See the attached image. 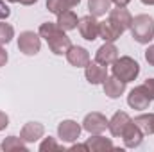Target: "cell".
Wrapping results in <instances>:
<instances>
[{
	"instance_id": "13",
	"label": "cell",
	"mask_w": 154,
	"mask_h": 152,
	"mask_svg": "<svg viewBox=\"0 0 154 152\" xmlns=\"http://www.w3.org/2000/svg\"><path fill=\"white\" fill-rule=\"evenodd\" d=\"M109 20L115 23L122 32H125V31H129V29H131L133 14H131L125 7H118V5H116L115 9H109Z\"/></svg>"
},
{
	"instance_id": "32",
	"label": "cell",
	"mask_w": 154,
	"mask_h": 152,
	"mask_svg": "<svg viewBox=\"0 0 154 152\" xmlns=\"http://www.w3.org/2000/svg\"><path fill=\"white\" fill-rule=\"evenodd\" d=\"M131 0H113V4L118 5V7H127V4H129Z\"/></svg>"
},
{
	"instance_id": "17",
	"label": "cell",
	"mask_w": 154,
	"mask_h": 152,
	"mask_svg": "<svg viewBox=\"0 0 154 152\" xmlns=\"http://www.w3.org/2000/svg\"><path fill=\"white\" fill-rule=\"evenodd\" d=\"M84 143H86L88 150L91 152H104V150H113L115 149L111 138H106L102 134H90V138Z\"/></svg>"
},
{
	"instance_id": "6",
	"label": "cell",
	"mask_w": 154,
	"mask_h": 152,
	"mask_svg": "<svg viewBox=\"0 0 154 152\" xmlns=\"http://www.w3.org/2000/svg\"><path fill=\"white\" fill-rule=\"evenodd\" d=\"M81 131H82V125L77 123L75 120H63L57 125V138L65 143H74L79 140Z\"/></svg>"
},
{
	"instance_id": "24",
	"label": "cell",
	"mask_w": 154,
	"mask_h": 152,
	"mask_svg": "<svg viewBox=\"0 0 154 152\" xmlns=\"http://www.w3.org/2000/svg\"><path fill=\"white\" fill-rule=\"evenodd\" d=\"M47 9L52 13V14H61L63 11H66V9H70V5H68V2L66 0H47Z\"/></svg>"
},
{
	"instance_id": "8",
	"label": "cell",
	"mask_w": 154,
	"mask_h": 152,
	"mask_svg": "<svg viewBox=\"0 0 154 152\" xmlns=\"http://www.w3.org/2000/svg\"><path fill=\"white\" fill-rule=\"evenodd\" d=\"M79 32L86 41H95L99 38V20L91 14H86L79 18Z\"/></svg>"
},
{
	"instance_id": "18",
	"label": "cell",
	"mask_w": 154,
	"mask_h": 152,
	"mask_svg": "<svg viewBox=\"0 0 154 152\" xmlns=\"http://www.w3.org/2000/svg\"><path fill=\"white\" fill-rule=\"evenodd\" d=\"M122 34H124V32L116 27L109 18H108V20H104V22H99V38H102L104 41L115 43Z\"/></svg>"
},
{
	"instance_id": "1",
	"label": "cell",
	"mask_w": 154,
	"mask_h": 152,
	"mask_svg": "<svg viewBox=\"0 0 154 152\" xmlns=\"http://www.w3.org/2000/svg\"><path fill=\"white\" fill-rule=\"evenodd\" d=\"M131 36L140 45H149L154 39V18L149 14H138L131 23Z\"/></svg>"
},
{
	"instance_id": "22",
	"label": "cell",
	"mask_w": 154,
	"mask_h": 152,
	"mask_svg": "<svg viewBox=\"0 0 154 152\" xmlns=\"http://www.w3.org/2000/svg\"><path fill=\"white\" fill-rule=\"evenodd\" d=\"M0 149H2L4 152H11V150L27 152V143H25L22 138H18V136H7V138H4Z\"/></svg>"
},
{
	"instance_id": "35",
	"label": "cell",
	"mask_w": 154,
	"mask_h": 152,
	"mask_svg": "<svg viewBox=\"0 0 154 152\" xmlns=\"http://www.w3.org/2000/svg\"><path fill=\"white\" fill-rule=\"evenodd\" d=\"M143 5H154V0H140Z\"/></svg>"
},
{
	"instance_id": "2",
	"label": "cell",
	"mask_w": 154,
	"mask_h": 152,
	"mask_svg": "<svg viewBox=\"0 0 154 152\" xmlns=\"http://www.w3.org/2000/svg\"><path fill=\"white\" fill-rule=\"evenodd\" d=\"M111 72L115 77H118L120 81H124L127 84V82H133L138 79L140 65L136 59H133L129 56H122V57H116V61L111 65Z\"/></svg>"
},
{
	"instance_id": "15",
	"label": "cell",
	"mask_w": 154,
	"mask_h": 152,
	"mask_svg": "<svg viewBox=\"0 0 154 152\" xmlns=\"http://www.w3.org/2000/svg\"><path fill=\"white\" fill-rule=\"evenodd\" d=\"M131 120H133V118L125 113V111H116V113L109 118V122H108V131L111 132V136L120 138L122 132H124V129L127 127V123H129Z\"/></svg>"
},
{
	"instance_id": "11",
	"label": "cell",
	"mask_w": 154,
	"mask_h": 152,
	"mask_svg": "<svg viewBox=\"0 0 154 152\" xmlns=\"http://www.w3.org/2000/svg\"><path fill=\"white\" fill-rule=\"evenodd\" d=\"M120 138L124 140V145H125L127 149H136V147H140L142 141H143V132H142V131L138 129V125L131 120V122L127 123V127L124 129V132H122Z\"/></svg>"
},
{
	"instance_id": "30",
	"label": "cell",
	"mask_w": 154,
	"mask_h": 152,
	"mask_svg": "<svg viewBox=\"0 0 154 152\" xmlns=\"http://www.w3.org/2000/svg\"><path fill=\"white\" fill-rule=\"evenodd\" d=\"M7 125H9V116L4 113V111H0V131H4Z\"/></svg>"
},
{
	"instance_id": "3",
	"label": "cell",
	"mask_w": 154,
	"mask_h": 152,
	"mask_svg": "<svg viewBox=\"0 0 154 152\" xmlns=\"http://www.w3.org/2000/svg\"><path fill=\"white\" fill-rule=\"evenodd\" d=\"M18 50L25 56H36L41 50V36L34 31H23L18 36Z\"/></svg>"
},
{
	"instance_id": "12",
	"label": "cell",
	"mask_w": 154,
	"mask_h": 152,
	"mask_svg": "<svg viewBox=\"0 0 154 152\" xmlns=\"http://www.w3.org/2000/svg\"><path fill=\"white\" fill-rule=\"evenodd\" d=\"M65 56H66V61L72 66H75V68H84L91 61L90 59V52L84 47H79V45H72Z\"/></svg>"
},
{
	"instance_id": "4",
	"label": "cell",
	"mask_w": 154,
	"mask_h": 152,
	"mask_svg": "<svg viewBox=\"0 0 154 152\" xmlns=\"http://www.w3.org/2000/svg\"><path fill=\"white\" fill-rule=\"evenodd\" d=\"M151 102H152V100H151L149 93L145 91L143 84H142V86H134V88L129 91V95H127V106H129L131 109H136V111H145V109H149Z\"/></svg>"
},
{
	"instance_id": "34",
	"label": "cell",
	"mask_w": 154,
	"mask_h": 152,
	"mask_svg": "<svg viewBox=\"0 0 154 152\" xmlns=\"http://www.w3.org/2000/svg\"><path fill=\"white\" fill-rule=\"evenodd\" d=\"M66 2H68V5H70V9H72V7H75V5H79V4H81V0H66Z\"/></svg>"
},
{
	"instance_id": "20",
	"label": "cell",
	"mask_w": 154,
	"mask_h": 152,
	"mask_svg": "<svg viewBox=\"0 0 154 152\" xmlns=\"http://www.w3.org/2000/svg\"><path fill=\"white\" fill-rule=\"evenodd\" d=\"M133 122L138 125V129L143 132V136L154 134V113H142L133 118Z\"/></svg>"
},
{
	"instance_id": "16",
	"label": "cell",
	"mask_w": 154,
	"mask_h": 152,
	"mask_svg": "<svg viewBox=\"0 0 154 152\" xmlns=\"http://www.w3.org/2000/svg\"><path fill=\"white\" fill-rule=\"evenodd\" d=\"M102 90H104V95L109 97V99H118L125 93V82L120 81L118 77L115 75H108L106 81L102 82Z\"/></svg>"
},
{
	"instance_id": "26",
	"label": "cell",
	"mask_w": 154,
	"mask_h": 152,
	"mask_svg": "<svg viewBox=\"0 0 154 152\" xmlns=\"http://www.w3.org/2000/svg\"><path fill=\"white\" fill-rule=\"evenodd\" d=\"M11 14V7L5 4V0H0V20H7Z\"/></svg>"
},
{
	"instance_id": "25",
	"label": "cell",
	"mask_w": 154,
	"mask_h": 152,
	"mask_svg": "<svg viewBox=\"0 0 154 152\" xmlns=\"http://www.w3.org/2000/svg\"><path fill=\"white\" fill-rule=\"evenodd\" d=\"M38 149H39V152H52V150H61L63 145H59L56 138L48 136V138H43V140H41V143H39Z\"/></svg>"
},
{
	"instance_id": "10",
	"label": "cell",
	"mask_w": 154,
	"mask_h": 152,
	"mask_svg": "<svg viewBox=\"0 0 154 152\" xmlns=\"http://www.w3.org/2000/svg\"><path fill=\"white\" fill-rule=\"evenodd\" d=\"M84 77L90 84L97 86V84H102L108 77V66H102L99 65L97 61H90L86 66H84Z\"/></svg>"
},
{
	"instance_id": "19",
	"label": "cell",
	"mask_w": 154,
	"mask_h": 152,
	"mask_svg": "<svg viewBox=\"0 0 154 152\" xmlns=\"http://www.w3.org/2000/svg\"><path fill=\"white\" fill-rule=\"evenodd\" d=\"M56 23L59 25V29H63L65 32H68V31L77 29L79 18H77V14L72 9H66V11H63L61 14H57V22H56Z\"/></svg>"
},
{
	"instance_id": "33",
	"label": "cell",
	"mask_w": 154,
	"mask_h": 152,
	"mask_svg": "<svg viewBox=\"0 0 154 152\" xmlns=\"http://www.w3.org/2000/svg\"><path fill=\"white\" fill-rule=\"evenodd\" d=\"M18 2H20L22 5H34L38 0H18Z\"/></svg>"
},
{
	"instance_id": "36",
	"label": "cell",
	"mask_w": 154,
	"mask_h": 152,
	"mask_svg": "<svg viewBox=\"0 0 154 152\" xmlns=\"http://www.w3.org/2000/svg\"><path fill=\"white\" fill-rule=\"evenodd\" d=\"M5 2H11V4H14V2H18V0H5Z\"/></svg>"
},
{
	"instance_id": "7",
	"label": "cell",
	"mask_w": 154,
	"mask_h": 152,
	"mask_svg": "<svg viewBox=\"0 0 154 152\" xmlns=\"http://www.w3.org/2000/svg\"><path fill=\"white\" fill-rule=\"evenodd\" d=\"M47 45H48V48L52 50V54H56V56H65V54L68 52V48L72 47V41H70V38L66 36V32H65L63 29H57L50 38L47 39Z\"/></svg>"
},
{
	"instance_id": "27",
	"label": "cell",
	"mask_w": 154,
	"mask_h": 152,
	"mask_svg": "<svg viewBox=\"0 0 154 152\" xmlns=\"http://www.w3.org/2000/svg\"><path fill=\"white\" fill-rule=\"evenodd\" d=\"M143 88H145V91L149 93L151 100H154V77H151V79H147V81L143 82Z\"/></svg>"
},
{
	"instance_id": "14",
	"label": "cell",
	"mask_w": 154,
	"mask_h": 152,
	"mask_svg": "<svg viewBox=\"0 0 154 152\" xmlns=\"http://www.w3.org/2000/svg\"><path fill=\"white\" fill-rule=\"evenodd\" d=\"M45 134V127L43 123L39 122H27L22 131H20V138L25 141V143H34V141H39Z\"/></svg>"
},
{
	"instance_id": "23",
	"label": "cell",
	"mask_w": 154,
	"mask_h": 152,
	"mask_svg": "<svg viewBox=\"0 0 154 152\" xmlns=\"http://www.w3.org/2000/svg\"><path fill=\"white\" fill-rule=\"evenodd\" d=\"M13 38H14V27L7 23L5 20H0V45L11 43Z\"/></svg>"
},
{
	"instance_id": "29",
	"label": "cell",
	"mask_w": 154,
	"mask_h": 152,
	"mask_svg": "<svg viewBox=\"0 0 154 152\" xmlns=\"http://www.w3.org/2000/svg\"><path fill=\"white\" fill-rule=\"evenodd\" d=\"M7 59H9V56H7V50L4 48V45H0V68H2V66H5Z\"/></svg>"
},
{
	"instance_id": "21",
	"label": "cell",
	"mask_w": 154,
	"mask_h": 152,
	"mask_svg": "<svg viewBox=\"0 0 154 152\" xmlns=\"http://www.w3.org/2000/svg\"><path fill=\"white\" fill-rule=\"evenodd\" d=\"M111 4H113V0H88V11L91 16L99 18V16H104L106 13H109Z\"/></svg>"
},
{
	"instance_id": "31",
	"label": "cell",
	"mask_w": 154,
	"mask_h": 152,
	"mask_svg": "<svg viewBox=\"0 0 154 152\" xmlns=\"http://www.w3.org/2000/svg\"><path fill=\"white\" fill-rule=\"evenodd\" d=\"M88 150V147H86V143H75V145H72L70 147V150Z\"/></svg>"
},
{
	"instance_id": "9",
	"label": "cell",
	"mask_w": 154,
	"mask_h": 152,
	"mask_svg": "<svg viewBox=\"0 0 154 152\" xmlns=\"http://www.w3.org/2000/svg\"><path fill=\"white\" fill-rule=\"evenodd\" d=\"M118 57V48L115 47V43L104 41V45H100L95 52V61L102 66H111Z\"/></svg>"
},
{
	"instance_id": "28",
	"label": "cell",
	"mask_w": 154,
	"mask_h": 152,
	"mask_svg": "<svg viewBox=\"0 0 154 152\" xmlns=\"http://www.w3.org/2000/svg\"><path fill=\"white\" fill-rule=\"evenodd\" d=\"M145 61L151 66H154V45H149L147 47V50H145Z\"/></svg>"
},
{
	"instance_id": "5",
	"label": "cell",
	"mask_w": 154,
	"mask_h": 152,
	"mask_svg": "<svg viewBox=\"0 0 154 152\" xmlns=\"http://www.w3.org/2000/svg\"><path fill=\"white\" fill-rule=\"evenodd\" d=\"M108 118L99 111H91L84 116L82 120V129L90 134H102L106 129H108Z\"/></svg>"
}]
</instances>
